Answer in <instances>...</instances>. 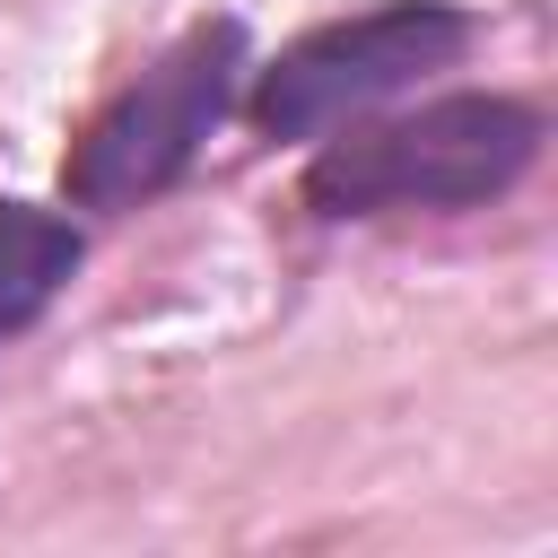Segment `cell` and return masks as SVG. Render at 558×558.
<instances>
[{
  "mask_svg": "<svg viewBox=\"0 0 558 558\" xmlns=\"http://www.w3.org/2000/svg\"><path fill=\"white\" fill-rule=\"evenodd\" d=\"M541 113L523 96H427L392 122H349V140L331 131L296 183V201L314 218H392V209H480L497 192H514L541 157Z\"/></svg>",
  "mask_w": 558,
  "mask_h": 558,
  "instance_id": "1",
  "label": "cell"
},
{
  "mask_svg": "<svg viewBox=\"0 0 558 558\" xmlns=\"http://www.w3.org/2000/svg\"><path fill=\"white\" fill-rule=\"evenodd\" d=\"M253 78V35L244 17H201L183 26L61 157V201L87 218H122L148 209L157 192H174L192 174V157L209 148V131L235 113Z\"/></svg>",
  "mask_w": 558,
  "mask_h": 558,
  "instance_id": "2",
  "label": "cell"
},
{
  "mask_svg": "<svg viewBox=\"0 0 558 558\" xmlns=\"http://www.w3.org/2000/svg\"><path fill=\"white\" fill-rule=\"evenodd\" d=\"M471 52V17L453 0H375L357 17H331L296 35L279 61H253V131L262 140H331L366 122L375 105L410 96L418 78L453 70Z\"/></svg>",
  "mask_w": 558,
  "mask_h": 558,
  "instance_id": "3",
  "label": "cell"
},
{
  "mask_svg": "<svg viewBox=\"0 0 558 558\" xmlns=\"http://www.w3.org/2000/svg\"><path fill=\"white\" fill-rule=\"evenodd\" d=\"M78 262H87V235H78L61 209H44V201H0V349L26 340V331L61 305V288L78 279Z\"/></svg>",
  "mask_w": 558,
  "mask_h": 558,
  "instance_id": "4",
  "label": "cell"
}]
</instances>
